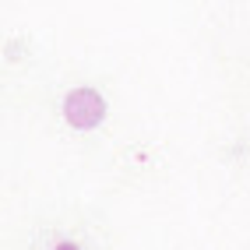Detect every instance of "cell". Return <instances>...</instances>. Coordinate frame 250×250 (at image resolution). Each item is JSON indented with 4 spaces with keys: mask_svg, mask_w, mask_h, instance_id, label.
<instances>
[{
    "mask_svg": "<svg viewBox=\"0 0 250 250\" xmlns=\"http://www.w3.org/2000/svg\"><path fill=\"white\" fill-rule=\"evenodd\" d=\"M53 250H78V243H71V240H63V243H57Z\"/></svg>",
    "mask_w": 250,
    "mask_h": 250,
    "instance_id": "7a4b0ae2",
    "label": "cell"
},
{
    "mask_svg": "<svg viewBox=\"0 0 250 250\" xmlns=\"http://www.w3.org/2000/svg\"><path fill=\"white\" fill-rule=\"evenodd\" d=\"M63 116H67L71 127L92 130V127H99L106 120V99L95 88H74V92H67V99H63Z\"/></svg>",
    "mask_w": 250,
    "mask_h": 250,
    "instance_id": "6da1fadb",
    "label": "cell"
}]
</instances>
